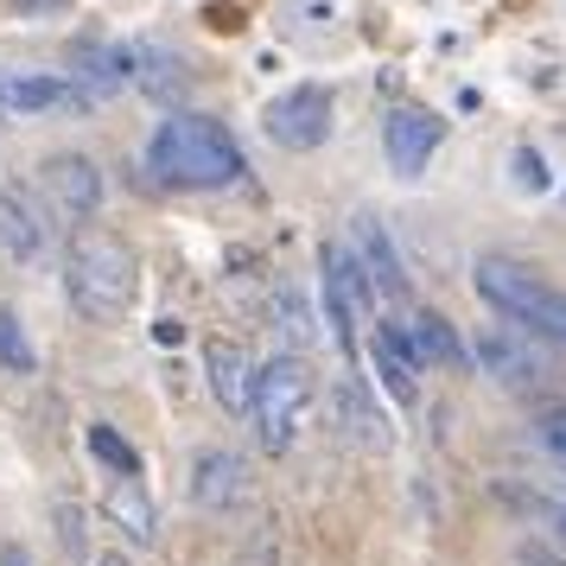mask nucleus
I'll list each match as a JSON object with an SVG mask.
<instances>
[{"label": "nucleus", "mask_w": 566, "mask_h": 566, "mask_svg": "<svg viewBox=\"0 0 566 566\" xmlns=\"http://www.w3.org/2000/svg\"><path fill=\"white\" fill-rule=\"evenodd\" d=\"M32 363H39V350H32V337H27V325H20V312L0 306V369L32 376Z\"/></svg>", "instance_id": "23"}, {"label": "nucleus", "mask_w": 566, "mask_h": 566, "mask_svg": "<svg viewBox=\"0 0 566 566\" xmlns=\"http://www.w3.org/2000/svg\"><path fill=\"white\" fill-rule=\"evenodd\" d=\"M147 172L172 191H223V185H242L249 159L235 147V134L210 115H166L154 134H147Z\"/></svg>", "instance_id": "1"}, {"label": "nucleus", "mask_w": 566, "mask_h": 566, "mask_svg": "<svg viewBox=\"0 0 566 566\" xmlns=\"http://www.w3.org/2000/svg\"><path fill=\"white\" fill-rule=\"evenodd\" d=\"M471 286H478L484 306L503 312L522 337H547V344H560L566 350V293L560 286H547L535 268L503 261V255H484L478 268H471Z\"/></svg>", "instance_id": "3"}, {"label": "nucleus", "mask_w": 566, "mask_h": 566, "mask_svg": "<svg viewBox=\"0 0 566 566\" xmlns=\"http://www.w3.org/2000/svg\"><path fill=\"white\" fill-rule=\"evenodd\" d=\"M401 325H408V344H413V357H420V369H427V363H459L464 357V344L446 332L439 312H420V318H401Z\"/></svg>", "instance_id": "20"}, {"label": "nucleus", "mask_w": 566, "mask_h": 566, "mask_svg": "<svg viewBox=\"0 0 566 566\" xmlns=\"http://www.w3.org/2000/svg\"><path fill=\"white\" fill-rule=\"evenodd\" d=\"M96 108L71 71H0V122H39V115H83Z\"/></svg>", "instance_id": "7"}, {"label": "nucleus", "mask_w": 566, "mask_h": 566, "mask_svg": "<svg viewBox=\"0 0 566 566\" xmlns=\"http://www.w3.org/2000/svg\"><path fill=\"white\" fill-rule=\"evenodd\" d=\"M96 566H134V560H128V554H122V547H115V554H103V560H96Z\"/></svg>", "instance_id": "29"}, {"label": "nucleus", "mask_w": 566, "mask_h": 566, "mask_svg": "<svg viewBox=\"0 0 566 566\" xmlns=\"http://www.w3.org/2000/svg\"><path fill=\"white\" fill-rule=\"evenodd\" d=\"M515 185H528V191H541V185H547V172H541V154H528V147L515 154Z\"/></svg>", "instance_id": "27"}, {"label": "nucleus", "mask_w": 566, "mask_h": 566, "mask_svg": "<svg viewBox=\"0 0 566 566\" xmlns=\"http://www.w3.org/2000/svg\"><path fill=\"white\" fill-rule=\"evenodd\" d=\"M103 166L90 154H52L45 166H39V198H45V210L52 217H64V223H90L96 210H103Z\"/></svg>", "instance_id": "8"}, {"label": "nucleus", "mask_w": 566, "mask_h": 566, "mask_svg": "<svg viewBox=\"0 0 566 566\" xmlns=\"http://www.w3.org/2000/svg\"><path fill=\"white\" fill-rule=\"evenodd\" d=\"M261 128H268L274 147H293V154L325 147V134H332V90L325 83H293V90H281L274 103L261 108Z\"/></svg>", "instance_id": "6"}, {"label": "nucleus", "mask_w": 566, "mask_h": 566, "mask_svg": "<svg viewBox=\"0 0 566 566\" xmlns=\"http://www.w3.org/2000/svg\"><path fill=\"white\" fill-rule=\"evenodd\" d=\"M369 350H376V376H382V388L395 395V401H413V388H420V357H413L408 344V325L401 318H376V337H369Z\"/></svg>", "instance_id": "13"}, {"label": "nucleus", "mask_w": 566, "mask_h": 566, "mask_svg": "<svg viewBox=\"0 0 566 566\" xmlns=\"http://www.w3.org/2000/svg\"><path fill=\"white\" fill-rule=\"evenodd\" d=\"M103 515L134 541V547H154V541H159V510H154V496H147V484H140V478H108Z\"/></svg>", "instance_id": "14"}, {"label": "nucleus", "mask_w": 566, "mask_h": 566, "mask_svg": "<svg viewBox=\"0 0 566 566\" xmlns=\"http://www.w3.org/2000/svg\"><path fill=\"white\" fill-rule=\"evenodd\" d=\"M255 496V478H249V459L230 452V446H205L191 459V503L205 515H235Z\"/></svg>", "instance_id": "10"}, {"label": "nucleus", "mask_w": 566, "mask_h": 566, "mask_svg": "<svg viewBox=\"0 0 566 566\" xmlns=\"http://www.w3.org/2000/svg\"><path fill=\"white\" fill-rule=\"evenodd\" d=\"M471 357L484 363V369H496V382H535L541 369H535V357H528V344H515V337H484Z\"/></svg>", "instance_id": "21"}, {"label": "nucleus", "mask_w": 566, "mask_h": 566, "mask_svg": "<svg viewBox=\"0 0 566 566\" xmlns=\"http://www.w3.org/2000/svg\"><path fill=\"white\" fill-rule=\"evenodd\" d=\"M312 408H318V382H312L306 357H268L255 369L249 420H255L261 452H293L300 433L312 427Z\"/></svg>", "instance_id": "4"}, {"label": "nucleus", "mask_w": 566, "mask_h": 566, "mask_svg": "<svg viewBox=\"0 0 566 566\" xmlns=\"http://www.w3.org/2000/svg\"><path fill=\"white\" fill-rule=\"evenodd\" d=\"M503 496L528 515V528L541 535V547L566 554V496H547V490H515V484H503Z\"/></svg>", "instance_id": "18"}, {"label": "nucleus", "mask_w": 566, "mask_h": 566, "mask_svg": "<svg viewBox=\"0 0 566 566\" xmlns=\"http://www.w3.org/2000/svg\"><path fill=\"white\" fill-rule=\"evenodd\" d=\"M0 566H32V554L20 541H0Z\"/></svg>", "instance_id": "28"}, {"label": "nucleus", "mask_w": 566, "mask_h": 566, "mask_svg": "<svg viewBox=\"0 0 566 566\" xmlns=\"http://www.w3.org/2000/svg\"><path fill=\"white\" fill-rule=\"evenodd\" d=\"M369 306H376V286L357 268L350 242H325V325L344 350H357L363 325H369Z\"/></svg>", "instance_id": "5"}, {"label": "nucleus", "mask_w": 566, "mask_h": 566, "mask_svg": "<svg viewBox=\"0 0 566 566\" xmlns=\"http://www.w3.org/2000/svg\"><path fill=\"white\" fill-rule=\"evenodd\" d=\"M52 249V210L45 198L20 179H0V255L32 268V261H45Z\"/></svg>", "instance_id": "9"}, {"label": "nucleus", "mask_w": 566, "mask_h": 566, "mask_svg": "<svg viewBox=\"0 0 566 566\" xmlns=\"http://www.w3.org/2000/svg\"><path fill=\"white\" fill-rule=\"evenodd\" d=\"M90 452L108 464V478H140V452H134V446L115 433L108 420H96V427H90Z\"/></svg>", "instance_id": "22"}, {"label": "nucleus", "mask_w": 566, "mask_h": 566, "mask_svg": "<svg viewBox=\"0 0 566 566\" xmlns=\"http://www.w3.org/2000/svg\"><path fill=\"white\" fill-rule=\"evenodd\" d=\"M350 255L357 268L369 274V286H382V293H401V255H395V242H388V223L382 217H357V242H350Z\"/></svg>", "instance_id": "17"}, {"label": "nucleus", "mask_w": 566, "mask_h": 566, "mask_svg": "<svg viewBox=\"0 0 566 566\" xmlns=\"http://www.w3.org/2000/svg\"><path fill=\"white\" fill-rule=\"evenodd\" d=\"M71 83H77L90 103L115 96L122 83H134V45H90V52H77V71H71Z\"/></svg>", "instance_id": "16"}, {"label": "nucleus", "mask_w": 566, "mask_h": 566, "mask_svg": "<svg viewBox=\"0 0 566 566\" xmlns=\"http://www.w3.org/2000/svg\"><path fill=\"white\" fill-rule=\"evenodd\" d=\"M332 420H337V433L350 439V446H388V420L382 408H376V395H369V382H363L357 369H344L332 388Z\"/></svg>", "instance_id": "12"}, {"label": "nucleus", "mask_w": 566, "mask_h": 566, "mask_svg": "<svg viewBox=\"0 0 566 566\" xmlns=\"http://www.w3.org/2000/svg\"><path fill=\"white\" fill-rule=\"evenodd\" d=\"M134 286H140V268H134V249L122 235H108V230L71 235V249H64V300H71L77 318L115 325L134 306Z\"/></svg>", "instance_id": "2"}, {"label": "nucleus", "mask_w": 566, "mask_h": 566, "mask_svg": "<svg viewBox=\"0 0 566 566\" xmlns=\"http://www.w3.org/2000/svg\"><path fill=\"white\" fill-rule=\"evenodd\" d=\"M439 140H446V122L427 115V108H395L382 122V154L395 166V179H420L427 159L439 154Z\"/></svg>", "instance_id": "11"}, {"label": "nucleus", "mask_w": 566, "mask_h": 566, "mask_svg": "<svg viewBox=\"0 0 566 566\" xmlns=\"http://www.w3.org/2000/svg\"><path fill=\"white\" fill-rule=\"evenodd\" d=\"M134 83H140L154 103H172V96H185V64L154 52V45H140V52H134Z\"/></svg>", "instance_id": "19"}, {"label": "nucleus", "mask_w": 566, "mask_h": 566, "mask_svg": "<svg viewBox=\"0 0 566 566\" xmlns=\"http://www.w3.org/2000/svg\"><path fill=\"white\" fill-rule=\"evenodd\" d=\"M535 433H541V452H547V459H554V464L566 471V408H547V413H541Z\"/></svg>", "instance_id": "25"}, {"label": "nucleus", "mask_w": 566, "mask_h": 566, "mask_svg": "<svg viewBox=\"0 0 566 566\" xmlns=\"http://www.w3.org/2000/svg\"><path fill=\"white\" fill-rule=\"evenodd\" d=\"M281 337H286V357H300L312 337H318V332H312V306L300 300V293H286V300H281Z\"/></svg>", "instance_id": "24"}, {"label": "nucleus", "mask_w": 566, "mask_h": 566, "mask_svg": "<svg viewBox=\"0 0 566 566\" xmlns=\"http://www.w3.org/2000/svg\"><path fill=\"white\" fill-rule=\"evenodd\" d=\"M205 376H210L217 408L223 413H249V401H255V363H249L242 344H210L205 350Z\"/></svg>", "instance_id": "15"}, {"label": "nucleus", "mask_w": 566, "mask_h": 566, "mask_svg": "<svg viewBox=\"0 0 566 566\" xmlns=\"http://www.w3.org/2000/svg\"><path fill=\"white\" fill-rule=\"evenodd\" d=\"M57 541H64V554H71V560H83V547H90V541H83V510H77V503H57Z\"/></svg>", "instance_id": "26"}]
</instances>
